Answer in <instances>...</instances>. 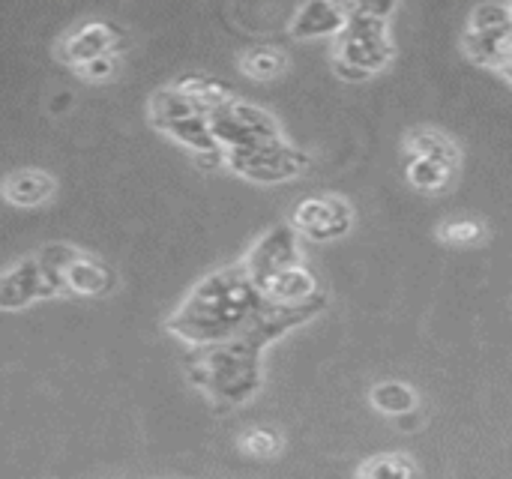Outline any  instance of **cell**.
<instances>
[{
    "label": "cell",
    "mask_w": 512,
    "mask_h": 479,
    "mask_svg": "<svg viewBox=\"0 0 512 479\" xmlns=\"http://www.w3.org/2000/svg\"><path fill=\"white\" fill-rule=\"evenodd\" d=\"M54 189H57L54 177H48L45 171H36V168L12 171L3 180V198L15 207H39L54 195Z\"/></svg>",
    "instance_id": "5bb4252c"
},
{
    "label": "cell",
    "mask_w": 512,
    "mask_h": 479,
    "mask_svg": "<svg viewBox=\"0 0 512 479\" xmlns=\"http://www.w3.org/2000/svg\"><path fill=\"white\" fill-rule=\"evenodd\" d=\"M147 111H150L153 126H159L162 132H168L171 138H177L180 144L195 150L201 162H222L225 159V150L213 138L210 114H204L177 84L159 87L150 96Z\"/></svg>",
    "instance_id": "277c9868"
},
{
    "label": "cell",
    "mask_w": 512,
    "mask_h": 479,
    "mask_svg": "<svg viewBox=\"0 0 512 479\" xmlns=\"http://www.w3.org/2000/svg\"><path fill=\"white\" fill-rule=\"evenodd\" d=\"M45 297H57V285L48 276V270L42 267L39 255L21 258L3 270V276H0V309L15 312V309H24L36 300H45Z\"/></svg>",
    "instance_id": "8fae6325"
},
{
    "label": "cell",
    "mask_w": 512,
    "mask_h": 479,
    "mask_svg": "<svg viewBox=\"0 0 512 479\" xmlns=\"http://www.w3.org/2000/svg\"><path fill=\"white\" fill-rule=\"evenodd\" d=\"M414 462L402 453H384L372 456L369 462L360 465L357 479H414Z\"/></svg>",
    "instance_id": "d6986e66"
},
{
    "label": "cell",
    "mask_w": 512,
    "mask_h": 479,
    "mask_svg": "<svg viewBox=\"0 0 512 479\" xmlns=\"http://www.w3.org/2000/svg\"><path fill=\"white\" fill-rule=\"evenodd\" d=\"M267 300L243 264L204 276L168 318V333L192 348L219 345L246 333Z\"/></svg>",
    "instance_id": "7a4b0ae2"
},
{
    "label": "cell",
    "mask_w": 512,
    "mask_h": 479,
    "mask_svg": "<svg viewBox=\"0 0 512 479\" xmlns=\"http://www.w3.org/2000/svg\"><path fill=\"white\" fill-rule=\"evenodd\" d=\"M225 162H228V168H234L237 174H243L255 183H282V180L303 174L309 165V156L297 144L276 138V141L249 147V150H228Z\"/></svg>",
    "instance_id": "52a82bcc"
},
{
    "label": "cell",
    "mask_w": 512,
    "mask_h": 479,
    "mask_svg": "<svg viewBox=\"0 0 512 479\" xmlns=\"http://www.w3.org/2000/svg\"><path fill=\"white\" fill-rule=\"evenodd\" d=\"M453 168L438 159H411L408 165V183L423 192H438L450 183Z\"/></svg>",
    "instance_id": "ffe728a7"
},
{
    "label": "cell",
    "mask_w": 512,
    "mask_h": 479,
    "mask_svg": "<svg viewBox=\"0 0 512 479\" xmlns=\"http://www.w3.org/2000/svg\"><path fill=\"white\" fill-rule=\"evenodd\" d=\"M438 237L450 246H474L483 243L486 228L477 219H450L438 228Z\"/></svg>",
    "instance_id": "44dd1931"
},
{
    "label": "cell",
    "mask_w": 512,
    "mask_h": 479,
    "mask_svg": "<svg viewBox=\"0 0 512 479\" xmlns=\"http://www.w3.org/2000/svg\"><path fill=\"white\" fill-rule=\"evenodd\" d=\"M117 42H120V30L111 21H87L60 42V57L66 63L84 66L96 57L111 54V48Z\"/></svg>",
    "instance_id": "7c38bea8"
},
{
    "label": "cell",
    "mask_w": 512,
    "mask_h": 479,
    "mask_svg": "<svg viewBox=\"0 0 512 479\" xmlns=\"http://www.w3.org/2000/svg\"><path fill=\"white\" fill-rule=\"evenodd\" d=\"M393 3H345V27L336 36L333 66L345 81H363L387 66L393 48L387 36V15Z\"/></svg>",
    "instance_id": "3957f363"
},
{
    "label": "cell",
    "mask_w": 512,
    "mask_h": 479,
    "mask_svg": "<svg viewBox=\"0 0 512 479\" xmlns=\"http://www.w3.org/2000/svg\"><path fill=\"white\" fill-rule=\"evenodd\" d=\"M291 225L297 228V234L324 243V240L345 237L354 225V213L351 204L339 195H312L294 207Z\"/></svg>",
    "instance_id": "9c48e42d"
},
{
    "label": "cell",
    "mask_w": 512,
    "mask_h": 479,
    "mask_svg": "<svg viewBox=\"0 0 512 479\" xmlns=\"http://www.w3.org/2000/svg\"><path fill=\"white\" fill-rule=\"evenodd\" d=\"M243 453H249L252 459H270L282 450V438L276 429H249L240 441Z\"/></svg>",
    "instance_id": "7402d4cb"
},
{
    "label": "cell",
    "mask_w": 512,
    "mask_h": 479,
    "mask_svg": "<svg viewBox=\"0 0 512 479\" xmlns=\"http://www.w3.org/2000/svg\"><path fill=\"white\" fill-rule=\"evenodd\" d=\"M327 297L321 294L312 303L303 306H264V312L255 318V324L240 333L237 339L192 348L186 375L189 381L216 405V411H231L246 405L264 384V366L261 351L273 345L288 330L312 321L324 309Z\"/></svg>",
    "instance_id": "6da1fadb"
},
{
    "label": "cell",
    "mask_w": 512,
    "mask_h": 479,
    "mask_svg": "<svg viewBox=\"0 0 512 479\" xmlns=\"http://www.w3.org/2000/svg\"><path fill=\"white\" fill-rule=\"evenodd\" d=\"M405 147H408L411 159H438V162H444L450 168L459 162V147L444 132H438V129H417V132H411Z\"/></svg>",
    "instance_id": "2e32d148"
},
{
    "label": "cell",
    "mask_w": 512,
    "mask_h": 479,
    "mask_svg": "<svg viewBox=\"0 0 512 479\" xmlns=\"http://www.w3.org/2000/svg\"><path fill=\"white\" fill-rule=\"evenodd\" d=\"M291 264H300L297 228L291 222L273 225L261 240H255V246L243 258V267L249 270L255 285H261L264 279L276 276L279 270H285Z\"/></svg>",
    "instance_id": "30bf717a"
},
{
    "label": "cell",
    "mask_w": 512,
    "mask_h": 479,
    "mask_svg": "<svg viewBox=\"0 0 512 479\" xmlns=\"http://www.w3.org/2000/svg\"><path fill=\"white\" fill-rule=\"evenodd\" d=\"M348 15H345V3H327V0H312L303 3L297 9V15L291 18V36L297 39H309V36H324V33H342Z\"/></svg>",
    "instance_id": "4fadbf2b"
},
{
    "label": "cell",
    "mask_w": 512,
    "mask_h": 479,
    "mask_svg": "<svg viewBox=\"0 0 512 479\" xmlns=\"http://www.w3.org/2000/svg\"><path fill=\"white\" fill-rule=\"evenodd\" d=\"M512 27V6L483 3L471 12L465 27V51L483 66H504V45Z\"/></svg>",
    "instance_id": "ba28073f"
},
{
    "label": "cell",
    "mask_w": 512,
    "mask_h": 479,
    "mask_svg": "<svg viewBox=\"0 0 512 479\" xmlns=\"http://www.w3.org/2000/svg\"><path fill=\"white\" fill-rule=\"evenodd\" d=\"M210 129L225 153L249 150V147L282 138V129L270 111H264L252 102H240V99H231L216 114H210Z\"/></svg>",
    "instance_id": "8992f818"
},
{
    "label": "cell",
    "mask_w": 512,
    "mask_h": 479,
    "mask_svg": "<svg viewBox=\"0 0 512 479\" xmlns=\"http://www.w3.org/2000/svg\"><path fill=\"white\" fill-rule=\"evenodd\" d=\"M42 267L57 285V294H81V297H105L117 285V273L66 243H51L39 252Z\"/></svg>",
    "instance_id": "5b68a950"
},
{
    "label": "cell",
    "mask_w": 512,
    "mask_h": 479,
    "mask_svg": "<svg viewBox=\"0 0 512 479\" xmlns=\"http://www.w3.org/2000/svg\"><path fill=\"white\" fill-rule=\"evenodd\" d=\"M285 63H288V57L276 45H255V48H249L240 57V66L246 69V75L249 78H258V81L276 78L285 69Z\"/></svg>",
    "instance_id": "ac0fdd59"
},
{
    "label": "cell",
    "mask_w": 512,
    "mask_h": 479,
    "mask_svg": "<svg viewBox=\"0 0 512 479\" xmlns=\"http://www.w3.org/2000/svg\"><path fill=\"white\" fill-rule=\"evenodd\" d=\"M372 405L387 417H408L417 411V393L402 381H381L372 387Z\"/></svg>",
    "instance_id": "e0dca14e"
},
{
    "label": "cell",
    "mask_w": 512,
    "mask_h": 479,
    "mask_svg": "<svg viewBox=\"0 0 512 479\" xmlns=\"http://www.w3.org/2000/svg\"><path fill=\"white\" fill-rule=\"evenodd\" d=\"M204 114H216L222 105H228L231 99H234V93H231V87L225 84V81H219V78H213V75H204V72H192V75H183V78H177L174 81Z\"/></svg>",
    "instance_id": "9a60e30c"
},
{
    "label": "cell",
    "mask_w": 512,
    "mask_h": 479,
    "mask_svg": "<svg viewBox=\"0 0 512 479\" xmlns=\"http://www.w3.org/2000/svg\"><path fill=\"white\" fill-rule=\"evenodd\" d=\"M111 69H114V60H111V54H105V57H96V60L84 63L81 66V75L90 78V81H99V78H108Z\"/></svg>",
    "instance_id": "603a6c76"
}]
</instances>
